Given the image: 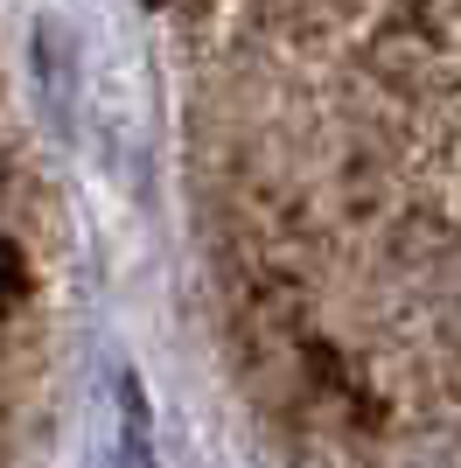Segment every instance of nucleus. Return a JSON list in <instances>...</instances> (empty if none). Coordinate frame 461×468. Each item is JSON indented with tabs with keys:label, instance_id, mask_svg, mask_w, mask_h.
Instances as JSON below:
<instances>
[{
	"label": "nucleus",
	"instance_id": "nucleus-1",
	"mask_svg": "<svg viewBox=\"0 0 461 468\" xmlns=\"http://www.w3.org/2000/svg\"><path fill=\"white\" fill-rule=\"evenodd\" d=\"M15 293H21V252L7 245V238H0V308H7Z\"/></svg>",
	"mask_w": 461,
	"mask_h": 468
}]
</instances>
